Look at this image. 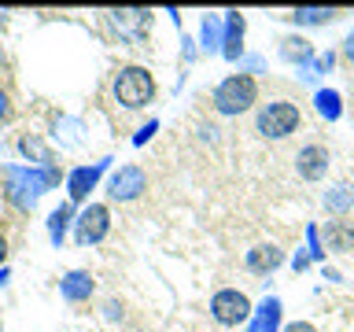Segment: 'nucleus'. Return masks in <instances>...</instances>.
<instances>
[{
  "label": "nucleus",
  "instance_id": "obj_1",
  "mask_svg": "<svg viewBox=\"0 0 354 332\" xmlns=\"http://www.w3.org/2000/svg\"><path fill=\"white\" fill-rule=\"evenodd\" d=\"M63 181L59 166H4V192L19 210H33L37 199Z\"/></svg>",
  "mask_w": 354,
  "mask_h": 332
},
{
  "label": "nucleus",
  "instance_id": "obj_2",
  "mask_svg": "<svg viewBox=\"0 0 354 332\" xmlns=\"http://www.w3.org/2000/svg\"><path fill=\"white\" fill-rule=\"evenodd\" d=\"M210 100H214V111H218V115H225V118L248 115V111L259 104V82H254V74L236 71V74L221 77Z\"/></svg>",
  "mask_w": 354,
  "mask_h": 332
},
{
  "label": "nucleus",
  "instance_id": "obj_3",
  "mask_svg": "<svg viewBox=\"0 0 354 332\" xmlns=\"http://www.w3.org/2000/svg\"><path fill=\"white\" fill-rule=\"evenodd\" d=\"M111 93H115V100L126 111H140L155 100V77L148 66H137V63L122 66L115 74V82H111Z\"/></svg>",
  "mask_w": 354,
  "mask_h": 332
},
{
  "label": "nucleus",
  "instance_id": "obj_4",
  "mask_svg": "<svg viewBox=\"0 0 354 332\" xmlns=\"http://www.w3.org/2000/svg\"><path fill=\"white\" fill-rule=\"evenodd\" d=\"M303 126V111H299L292 100H270V104L259 107L254 115V129L266 140H288L292 133Z\"/></svg>",
  "mask_w": 354,
  "mask_h": 332
},
{
  "label": "nucleus",
  "instance_id": "obj_5",
  "mask_svg": "<svg viewBox=\"0 0 354 332\" xmlns=\"http://www.w3.org/2000/svg\"><path fill=\"white\" fill-rule=\"evenodd\" d=\"M251 299L240 292V288H218L214 295H210V317H214V325L221 329H236L243 321H251Z\"/></svg>",
  "mask_w": 354,
  "mask_h": 332
},
{
  "label": "nucleus",
  "instance_id": "obj_6",
  "mask_svg": "<svg viewBox=\"0 0 354 332\" xmlns=\"http://www.w3.org/2000/svg\"><path fill=\"white\" fill-rule=\"evenodd\" d=\"M144 192H148V174H144L137 163L118 166L107 181V196L115 199V203H133V199H140Z\"/></svg>",
  "mask_w": 354,
  "mask_h": 332
},
{
  "label": "nucleus",
  "instance_id": "obj_7",
  "mask_svg": "<svg viewBox=\"0 0 354 332\" xmlns=\"http://www.w3.org/2000/svg\"><path fill=\"white\" fill-rule=\"evenodd\" d=\"M111 232V210L107 203H88L82 214H74V240L88 248V243H100Z\"/></svg>",
  "mask_w": 354,
  "mask_h": 332
},
{
  "label": "nucleus",
  "instance_id": "obj_8",
  "mask_svg": "<svg viewBox=\"0 0 354 332\" xmlns=\"http://www.w3.org/2000/svg\"><path fill=\"white\" fill-rule=\"evenodd\" d=\"M328 163H332V155L325 144H303L295 155V170L303 181H321V177L328 174Z\"/></svg>",
  "mask_w": 354,
  "mask_h": 332
},
{
  "label": "nucleus",
  "instance_id": "obj_9",
  "mask_svg": "<svg viewBox=\"0 0 354 332\" xmlns=\"http://www.w3.org/2000/svg\"><path fill=\"white\" fill-rule=\"evenodd\" d=\"M243 30H248V19L240 11H225L221 15V55L229 63L243 59Z\"/></svg>",
  "mask_w": 354,
  "mask_h": 332
},
{
  "label": "nucleus",
  "instance_id": "obj_10",
  "mask_svg": "<svg viewBox=\"0 0 354 332\" xmlns=\"http://www.w3.org/2000/svg\"><path fill=\"white\" fill-rule=\"evenodd\" d=\"M111 159H100V163H88V166H77V170L66 177V196H71V203H82V199L96 188V181L107 174Z\"/></svg>",
  "mask_w": 354,
  "mask_h": 332
},
{
  "label": "nucleus",
  "instance_id": "obj_11",
  "mask_svg": "<svg viewBox=\"0 0 354 332\" xmlns=\"http://www.w3.org/2000/svg\"><path fill=\"white\" fill-rule=\"evenodd\" d=\"M284 266V251L277 248V243H254V248L248 251V270L254 277H270Z\"/></svg>",
  "mask_w": 354,
  "mask_h": 332
},
{
  "label": "nucleus",
  "instance_id": "obj_12",
  "mask_svg": "<svg viewBox=\"0 0 354 332\" xmlns=\"http://www.w3.org/2000/svg\"><path fill=\"white\" fill-rule=\"evenodd\" d=\"M96 292V281H93V273L88 270H71V273H63V281H59V295L66 299V303H85L88 295Z\"/></svg>",
  "mask_w": 354,
  "mask_h": 332
},
{
  "label": "nucleus",
  "instance_id": "obj_13",
  "mask_svg": "<svg viewBox=\"0 0 354 332\" xmlns=\"http://www.w3.org/2000/svg\"><path fill=\"white\" fill-rule=\"evenodd\" d=\"M281 299L277 295H270V299H262V306L254 310V321L251 325L259 329V332H281Z\"/></svg>",
  "mask_w": 354,
  "mask_h": 332
},
{
  "label": "nucleus",
  "instance_id": "obj_14",
  "mask_svg": "<svg viewBox=\"0 0 354 332\" xmlns=\"http://www.w3.org/2000/svg\"><path fill=\"white\" fill-rule=\"evenodd\" d=\"M325 243H328V251H351L354 248V225L351 221H325Z\"/></svg>",
  "mask_w": 354,
  "mask_h": 332
},
{
  "label": "nucleus",
  "instance_id": "obj_15",
  "mask_svg": "<svg viewBox=\"0 0 354 332\" xmlns=\"http://www.w3.org/2000/svg\"><path fill=\"white\" fill-rule=\"evenodd\" d=\"M336 15H339L336 8H292L288 11V22H295V26H325Z\"/></svg>",
  "mask_w": 354,
  "mask_h": 332
},
{
  "label": "nucleus",
  "instance_id": "obj_16",
  "mask_svg": "<svg viewBox=\"0 0 354 332\" xmlns=\"http://www.w3.org/2000/svg\"><path fill=\"white\" fill-rule=\"evenodd\" d=\"M281 55L288 63H295V66H310L314 63V44H310L306 37H284L281 41Z\"/></svg>",
  "mask_w": 354,
  "mask_h": 332
},
{
  "label": "nucleus",
  "instance_id": "obj_17",
  "mask_svg": "<svg viewBox=\"0 0 354 332\" xmlns=\"http://www.w3.org/2000/svg\"><path fill=\"white\" fill-rule=\"evenodd\" d=\"M314 111L325 122H339L343 118V100H339L336 89H317L314 93Z\"/></svg>",
  "mask_w": 354,
  "mask_h": 332
},
{
  "label": "nucleus",
  "instance_id": "obj_18",
  "mask_svg": "<svg viewBox=\"0 0 354 332\" xmlns=\"http://www.w3.org/2000/svg\"><path fill=\"white\" fill-rule=\"evenodd\" d=\"M71 218H74V203H59V207H55L52 214H48V240L55 243V248L63 243V237H66V225H74Z\"/></svg>",
  "mask_w": 354,
  "mask_h": 332
},
{
  "label": "nucleus",
  "instance_id": "obj_19",
  "mask_svg": "<svg viewBox=\"0 0 354 332\" xmlns=\"http://www.w3.org/2000/svg\"><path fill=\"white\" fill-rule=\"evenodd\" d=\"M354 207V188L351 185H336L325 192V210L328 214H347V210Z\"/></svg>",
  "mask_w": 354,
  "mask_h": 332
},
{
  "label": "nucleus",
  "instance_id": "obj_20",
  "mask_svg": "<svg viewBox=\"0 0 354 332\" xmlns=\"http://www.w3.org/2000/svg\"><path fill=\"white\" fill-rule=\"evenodd\" d=\"M199 44H203V52H221V15H203Z\"/></svg>",
  "mask_w": 354,
  "mask_h": 332
},
{
  "label": "nucleus",
  "instance_id": "obj_21",
  "mask_svg": "<svg viewBox=\"0 0 354 332\" xmlns=\"http://www.w3.org/2000/svg\"><path fill=\"white\" fill-rule=\"evenodd\" d=\"M19 151L26 155V159H33V166H55L48 144H44L41 137H22V140H19Z\"/></svg>",
  "mask_w": 354,
  "mask_h": 332
},
{
  "label": "nucleus",
  "instance_id": "obj_22",
  "mask_svg": "<svg viewBox=\"0 0 354 332\" xmlns=\"http://www.w3.org/2000/svg\"><path fill=\"white\" fill-rule=\"evenodd\" d=\"M306 255L314 262H325V243H321V229L317 225H306Z\"/></svg>",
  "mask_w": 354,
  "mask_h": 332
},
{
  "label": "nucleus",
  "instance_id": "obj_23",
  "mask_svg": "<svg viewBox=\"0 0 354 332\" xmlns=\"http://www.w3.org/2000/svg\"><path fill=\"white\" fill-rule=\"evenodd\" d=\"M155 129H159V122H148V126H140V129H137V137H133V144H148Z\"/></svg>",
  "mask_w": 354,
  "mask_h": 332
},
{
  "label": "nucleus",
  "instance_id": "obj_24",
  "mask_svg": "<svg viewBox=\"0 0 354 332\" xmlns=\"http://www.w3.org/2000/svg\"><path fill=\"white\" fill-rule=\"evenodd\" d=\"M104 317H107V321H118V317H122V306L115 303V299H107V303H104Z\"/></svg>",
  "mask_w": 354,
  "mask_h": 332
},
{
  "label": "nucleus",
  "instance_id": "obj_25",
  "mask_svg": "<svg viewBox=\"0 0 354 332\" xmlns=\"http://www.w3.org/2000/svg\"><path fill=\"white\" fill-rule=\"evenodd\" d=\"M281 332H317V325H310V321H292V325H284Z\"/></svg>",
  "mask_w": 354,
  "mask_h": 332
},
{
  "label": "nucleus",
  "instance_id": "obj_26",
  "mask_svg": "<svg viewBox=\"0 0 354 332\" xmlns=\"http://www.w3.org/2000/svg\"><path fill=\"white\" fill-rule=\"evenodd\" d=\"M310 262H314V259H310V255H306V251H299V255H295V259H292V270H295V273H303V270H306V266H310Z\"/></svg>",
  "mask_w": 354,
  "mask_h": 332
},
{
  "label": "nucleus",
  "instance_id": "obj_27",
  "mask_svg": "<svg viewBox=\"0 0 354 332\" xmlns=\"http://www.w3.org/2000/svg\"><path fill=\"white\" fill-rule=\"evenodd\" d=\"M8 115H11V104H8V93L0 89V122H8Z\"/></svg>",
  "mask_w": 354,
  "mask_h": 332
},
{
  "label": "nucleus",
  "instance_id": "obj_28",
  "mask_svg": "<svg viewBox=\"0 0 354 332\" xmlns=\"http://www.w3.org/2000/svg\"><path fill=\"white\" fill-rule=\"evenodd\" d=\"M343 55H347V59L354 63V30L347 33V41H343Z\"/></svg>",
  "mask_w": 354,
  "mask_h": 332
},
{
  "label": "nucleus",
  "instance_id": "obj_29",
  "mask_svg": "<svg viewBox=\"0 0 354 332\" xmlns=\"http://www.w3.org/2000/svg\"><path fill=\"white\" fill-rule=\"evenodd\" d=\"M4 262H8V240L0 237V270H4Z\"/></svg>",
  "mask_w": 354,
  "mask_h": 332
},
{
  "label": "nucleus",
  "instance_id": "obj_30",
  "mask_svg": "<svg viewBox=\"0 0 354 332\" xmlns=\"http://www.w3.org/2000/svg\"><path fill=\"white\" fill-rule=\"evenodd\" d=\"M8 281V266H4V270H0V284H4Z\"/></svg>",
  "mask_w": 354,
  "mask_h": 332
},
{
  "label": "nucleus",
  "instance_id": "obj_31",
  "mask_svg": "<svg viewBox=\"0 0 354 332\" xmlns=\"http://www.w3.org/2000/svg\"><path fill=\"white\" fill-rule=\"evenodd\" d=\"M4 19H8V11H0V26H4Z\"/></svg>",
  "mask_w": 354,
  "mask_h": 332
},
{
  "label": "nucleus",
  "instance_id": "obj_32",
  "mask_svg": "<svg viewBox=\"0 0 354 332\" xmlns=\"http://www.w3.org/2000/svg\"><path fill=\"white\" fill-rule=\"evenodd\" d=\"M248 332H259V329H254V325H251V329H248Z\"/></svg>",
  "mask_w": 354,
  "mask_h": 332
},
{
  "label": "nucleus",
  "instance_id": "obj_33",
  "mask_svg": "<svg viewBox=\"0 0 354 332\" xmlns=\"http://www.w3.org/2000/svg\"><path fill=\"white\" fill-rule=\"evenodd\" d=\"M0 332H4V325H0Z\"/></svg>",
  "mask_w": 354,
  "mask_h": 332
}]
</instances>
